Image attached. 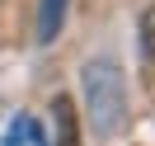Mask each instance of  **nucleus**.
<instances>
[{"instance_id": "nucleus-1", "label": "nucleus", "mask_w": 155, "mask_h": 146, "mask_svg": "<svg viewBox=\"0 0 155 146\" xmlns=\"http://www.w3.org/2000/svg\"><path fill=\"white\" fill-rule=\"evenodd\" d=\"M80 94H85V118L104 141H117L132 123V104H127V76L117 57H89L80 66Z\"/></svg>"}, {"instance_id": "nucleus-2", "label": "nucleus", "mask_w": 155, "mask_h": 146, "mask_svg": "<svg viewBox=\"0 0 155 146\" xmlns=\"http://www.w3.org/2000/svg\"><path fill=\"white\" fill-rule=\"evenodd\" d=\"M47 146H80V113H75L71 94L52 99V137H47Z\"/></svg>"}, {"instance_id": "nucleus-3", "label": "nucleus", "mask_w": 155, "mask_h": 146, "mask_svg": "<svg viewBox=\"0 0 155 146\" xmlns=\"http://www.w3.org/2000/svg\"><path fill=\"white\" fill-rule=\"evenodd\" d=\"M71 0H38V42H57V33L66 29Z\"/></svg>"}, {"instance_id": "nucleus-4", "label": "nucleus", "mask_w": 155, "mask_h": 146, "mask_svg": "<svg viewBox=\"0 0 155 146\" xmlns=\"http://www.w3.org/2000/svg\"><path fill=\"white\" fill-rule=\"evenodd\" d=\"M141 52L155 57V0H150V10L141 14Z\"/></svg>"}]
</instances>
